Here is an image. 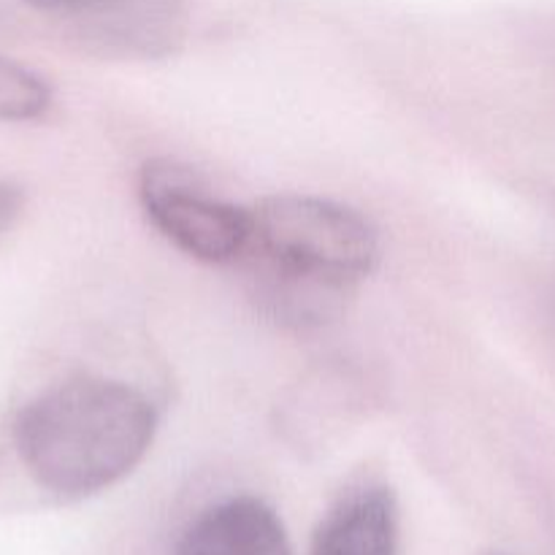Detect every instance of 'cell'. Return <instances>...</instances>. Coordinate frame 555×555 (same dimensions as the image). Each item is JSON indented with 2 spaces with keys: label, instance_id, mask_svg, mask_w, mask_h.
<instances>
[{
  "label": "cell",
  "instance_id": "6da1fadb",
  "mask_svg": "<svg viewBox=\"0 0 555 555\" xmlns=\"http://www.w3.org/2000/svg\"><path fill=\"white\" fill-rule=\"evenodd\" d=\"M155 404L112 377L79 374L33 396L11 442L25 475L60 502H81L130 475L157 437Z\"/></svg>",
  "mask_w": 555,
  "mask_h": 555
},
{
  "label": "cell",
  "instance_id": "7a4b0ae2",
  "mask_svg": "<svg viewBox=\"0 0 555 555\" xmlns=\"http://www.w3.org/2000/svg\"><path fill=\"white\" fill-rule=\"evenodd\" d=\"M249 215L253 233L244 258L356 291L379 263L374 222L339 201L280 193L249 206Z\"/></svg>",
  "mask_w": 555,
  "mask_h": 555
},
{
  "label": "cell",
  "instance_id": "3957f363",
  "mask_svg": "<svg viewBox=\"0 0 555 555\" xmlns=\"http://www.w3.org/2000/svg\"><path fill=\"white\" fill-rule=\"evenodd\" d=\"M146 220L179 253L209 266L238 263L247 253L253 215L217 193L209 179L173 157H152L139 171Z\"/></svg>",
  "mask_w": 555,
  "mask_h": 555
},
{
  "label": "cell",
  "instance_id": "277c9868",
  "mask_svg": "<svg viewBox=\"0 0 555 555\" xmlns=\"http://www.w3.org/2000/svg\"><path fill=\"white\" fill-rule=\"evenodd\" d=\"M25 5L98 60H166L188 41V0H25Z\"/></svg>",
  "mask_w": 555,
  "mask_h": 555
},
{
  "label": "cell",
  "instance_id": "5b68a950",
  "mask_svg": "<svg viewBox=\"0 0 555 555\" xmlns=\"http://www.w3.org/2000/svg\"><path fill=\"white\" fill-rule=\"evenodd\" d=\"M173 555H293V545L271 504L231 496L190 520Z\"/></svg>",
  "mask_w": 555,
  "mask_h": 555
},
{
  "label": "cell",
  "instance_id": "8992f818",
  "mask_svg": "<svg viewBox=\"0 0 555 555\" xmlns=\"http://www.w3.org/2000/svg\"><path fill=\"white\" fill-rule=\"evenodd\" d=\"M238 263H244L247 271L249 298L258 312L293 334H312L339 323L358 293L356 287L309 280L253 258Z\"/></svg>",
  "mask_w": 555,
  "mask_h": 555
},
{
  "label": "cell",
  "instance_id": "52a82bcc",
  "mask_svg": "<svg viewBox=\"0 0 555 555\" xmlns=\"http://www.w3.org/2000/svg\"><path fill=\"white\" fill-rule=\"evenodd\" d=\"M309 555H399V502L383 482L341 493L314 526Z\"/></svg>",
  "mask_w": 555,
  "mask_h": 555
},
{
  "label": "cell",
  "instance_id": "ba28073f",
  "mask_svg": "<svg viewBox=\"0 0 555 555\" xmlns=\"http://www.w3.org/2000/svg\"><path fill=\"white\" fill-rule=\"evenodd\" d=\"M52 108V87L27 65L0 54V122H33Z\"/></svg>",
  "mask_w": 555,
  "mask_h": 555
},
{
  "label": "cell",
  "instance_id": "9c48e42d",
  "mask_svg": "<svg viewBox=\"0 0 555 555\" xmlns=\"http://www.w3.org/2000/svg\"><path fill=\"white\" fill-rule=\"evenodd\" d=\"M22 211H25V193L16 182L0 177V238L20 222Z\"/></svg>",
  "mask_w": 555,
  "mask_h": 555
},
{
  "label": "cell",
  "instance_id": "30bf717a",
  "mask_svg": "<svg viewBox=\"0 0 555 555\" xmlns=\"http://www.w3.org/2000/svg\"><path fill=\"white\" fill-rule=\"evenodd\" d=\"M482 555H504V553H499V551H488V553H482Z\"/></svg>",
  "mask_w": 555,
  "mask_h": 555
}]
</instances>
